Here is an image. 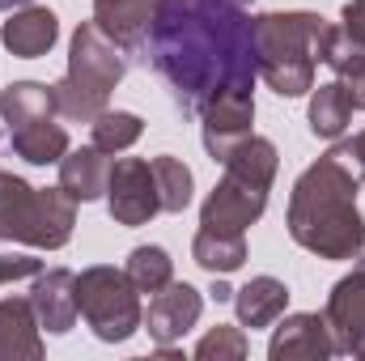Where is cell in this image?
Masks as SVG:
<instances>
[{"instance_id": "obj_2", "label": "cell", "mask_w": 365, "mask_h": 361, "mask_svg": "<svg viewBox=\"0 0 365 361\" xmlns=\"http://www.w3.org/2000/svg\"><path fill=\"white\" fill-rule=\"evenodd\" d=\"M357 187L336 158L306 166L289 195V234L319 260H357L365 251V221L357 208Z\"/></svg>"}, {"instance_id": "obj_25", "label": "cell", "mask_w": 365, "mask_h": 361, "mask_svg": "<svg viewBox=\"0 0 365 361\" xmlns=\"http://www.w3.org/2000/svg\"><path fill=\"white\" fill-rule=\"evenodd\" d=\"M93 132V145L102 149V153H123V149H132L136 141H140V132H145V123H140V115H132V111H102L98 119L90 123Z\"/></svg>"}, {"instance_id": "obj_34", "label": "cell", "mask_w": 365, "mask_h": 361, "mask_svg": "<svg viewBox=\"0 0 365 361\" xmlns=\"http://www.w3.org/2000/svg\"><path fill=\"white\" fill-rule=\"evenodd\" d=\"M238 4H242V0H238Z\"/></svg>"}, {"instance_id": "obj_9", "label": "cell", "mask_w": 365, "mask_h": 361, "mask_svg": "<svg viewBox=\"0 0 365 361\" xmlns=\"http://www.w3.org/2000/svg\"><path fill=\"white\" fill-rule=\"evenodd\" d=\"M200 132H204V149L212 162H225L230 149L238 141L251 136V123H255V98L251 90H230V93H217L212 102H204L200 111Z\"/></svg>"}, {"instance_id": "obj_10", "label": "cell", "mask_w": 365, "mask_h": 361, "mask_svg": "<svg viewBox=\"0 0 365 361\" xmlns=\"http://www.w3.org/2000/svg\"><path fill=\"white\" fill-rule=\"evenodd\" d=\"M327 327L336 336V353H353L365 357V255L357 268L336 280V289L327 293Z\"/></svg>"}, {"instance_id": "obj_14", "label": "cell", "mask_w": 365, "mask_h": 361, "mask_svg": "<svg viewBox=\"0 0 365 361\" xmlns=\"http://www.w3.org/2000/svg\"><path fill=\"white\" fill-rule=\"evenodd\" d=\"M0 39H4V47H9L17 60H38V56H47V51L56 47V39H60V17H56L51 9H43V4H21V9H13V17L0 26Z\"/></svg>"}, {"instance_id": "obj_13", "label": "cell", "mask_w": 365, "mask_h": 361, "mask_svg": "<svg viewBox=\"0 0 365 361\" xmlns=\"http://www.w3.org/2000/svg\"><path fill=\"white\" fill-rule=\"evenodd\" d=\"M73 272L68 268H47L34 276V289H30V306L38 315V327L51 332V336H64L73 323H77V289H73Z\"/></svg>"}, {"instance_id": "obj_3", "label": "cell", "mask_w": 365, "mask_h": 361, "mask_svg": "<svg viewBox=\"0 0 365 361\" xmlns=\"http://www.w3.org/2000/svg\"><path fill=\"white\" fill-rule=\"evenodd\" d=\"M323 34H327V21L306 9L255 17V64L268 90H276L280 98H302L314 90Z\"/></svg>"}, {"instance_id": "obj_23", "label": "cell", "mask_w": 365, "mask_h": 361, "mask_svg": "<svg viewBox=\"0 0 365 361\" xmlns=\"http://www.w3.org/2000/svg\"><path fill=\"white\" fill-rule=\"evenodd\" d=\"M353 123V102L340 90V81H327L310 93V132L319 141H340Z\"/></svg>"}, {"instance_id": "obj_24", "label": "cell", "mask_w": 365, "mask_h": 361, "mask_svg": "<svg viewBox=\"0 0 365 361\" xmlns=\"http://www.w3.org/2000/svg\"><path fill=\"white\" fill-rule=\"evenodd\" d=\"M230 175H238V179H251L259 183V187H272L276 179V166H280V153H276L272 141H264V136H247V141H238L234 149H230V158L221 162Z\"/></svg>"}, {"instance_id": "obj_18", "label": "cell", "mask_w": 365, "mask_h": 361, "mask_svg": "<svg viewBox=\"0 0 365 361\" xmlns=\"http://www.w3.org/2000/svg\"><path fill=\"white\" fill-rule=\"evenodd\" d=\"M289 306V289L284 280L276 276H251L242 289H234V310H238V323L242 327H272L276 319L284 315Z\"/></svg>"}, {"instance_id": "obj_7", "label": "cell", "mask_w": 365, "mask_h": 361, "mask_svg": "<svg viewBox=\"0 0 365 361\" xmlns=\"http://www.w3.org/2000/svg\"><path fill=\"white\" fill-rule=\"evenodd\" d=\"M106 208L119 225H149L162 213V195H158V179L153 166L145 158H119L110 166L106 179Z\"/></svg>"}, {"instance_id": "obj_5", "label": "cell", "mask_w": 365, "mask_h": 361, "mask_svg": "<svg viewBox=\"0 0 365 361\" xmlns=\"http://www.w3.org/2000/svg\"><path fill=\"white\" fill-rule=\"evenodd\" d=\"M77 200L64 187H30L17 175L0 171V238L26 243L38 251H56L73 238Z\"/></svg>"}, {"instance_id": "obj_29", "label": "cell", "mask_w": 365, "mask_h": 361, "mask_svg": "<svg viewBox=\"0 0 365 361\" xmlns=\"http://www.w3.org/2000/svg\"><path fill=\"white\" fill-rule=\"evenodd\" d=\"M327 158H336V162H340V166H344L353 179L361 183V179H365V132H357L353 141H340V145H331V149H327Z\"/></svg>"}, {"instance_id": "obj_1", "label": "cell", "mask_w": 365, "mask_h": 361, "mask_svg": "<svg viewBox=\"0 0 365 361\" xmlns=\"http://www.w3.org/2000/svg\"><path fill=\"white\" fill-rule=\"evenodd\" d=\"M145 47L182 111H204L217 93L251 90L259 77L255 17L238 0H158Z\"/></svg>"}, {"instance_id": "obj_32", "label": "cell", "mask_w": 365, "mask_h": 361, "mask_svg": "<svg viewBox=\"0 0 365 361\" xmlns=\"http://www.w3.org/2000/svg\"><path fill=\"white\" fill-rule=\"evenodd\" d=\"M212 298H217V302H234V289H230V285L217 276V289H212Z\"/></svg>"}, {"instance_id": "obj_20", "label": "cell", "mask_w": 365, "mask_h": 361, "mask_svg": "<svg viewBox=\"0 0 365 361\" xmlns=\"http://www.w3.org/2000/svg\"><path fill=\"white\" fill-rule=\"evenodd\" d=\"M9 145L21 162L30 166H51L68 153V132L56 119H38V123H17L9 128Z\"/></svg>"}, {"instance_id": "obj_8", "label": "cell", "mask_w": 365, "mask_h": 361, "mask_svg": "<svg viewBox=\"0 0 365 361\" xmlns=\"http://www.w3.org/2000/svg\"><path fill=\"white\" fill-rule=\"evenodd\" d=\"M264 208H268V187L225 171V179L208 191V200L200 208V225L221 230V234H247V225H255L264 217Z\"/></svg>"}, {"instance_id": "obj_27", "label": "cell", "mask_w": 365, "mask_h": 361, "mask_svg": "<svg viewBox=\"0 0 365 361\" xmlns=\"http://www.w3.org/2000/svg\"><path fill=\"white\" fill-rule=\"evenodd\" d=\"M128 276H132V285L140 289V293H158L162 285H170L175 280V260L162 251V247H136L132 255H128Z\"/></svg>"}, {"instance_id": "obj_21", "label": "cell", "mask_w": 365, "mask_h": 361, "mask_svg": "<svg viewBox=\"0 0 365 361\" xmlns=\"http://www.w3.org/2000/svg\"><path fill=\"white\" fill-rule=\"evenodd\" d=\"M56 115H60L56 111V93H51V86H43V81H13V86L0 90V119L9 128L38 123V119H56Z\"/></svg>"}, {"instance_id": "obj_4", "label": "cell", "mask_w": 365, "mask_h": 361, "mask_svg": "<svg viewBox=\"0 0 365 361\" xmlns=\"http://www.w3.org/2000/svg\"><path fill=\"white\" fill-rule=\"evenodd\" d=\"M128 73V56L115 39H106L93 21H81L68 47V73L51 86L56 93V111L73 123H93L106 102L110 90L123 81Z\"/></svg>"}, {"instance_id": "obj_6", "label": "cell", "mask_w": 365, "mask_h": 361, "mask_svg": "<svg viewBox=\"0 0 365 361\" xmlns=\"http://www.w3.org/2000/svg\"><path fill=\"white\" fill-rule=\"evenodd\" d=\"M73 289H77V310L93 327L98 340L123 345V340H132L140 332L145 306H140V289L132 285L128 272L93 264V268H86L73 280Z\"/></svg>"}, {"instance_id": "obj_28", "label": "cell", "mask_w": 365, "mask_h": 361, "mask_svg": "<svg viewBox=\"0 0 365 361\" xmlns=\"http://www.w3.org/2000/svg\"><path fill=\"white\" fill-rule=\"evenodd\" d=\"M247 336L242 327H230V323H217L200 345H195V357L200 361H242L247 357Z\"/></svg>"}, {"instance_id": "obj_33", "label": "cell", "mask_w": 365, "mask_h": 361, "mask_svg": "<svg viewBox=\"0 0 365 361\" xmlns=\"http://www.w3.org/2000/svg\"><path fill=\"white\" fill-rule=\"evenodd\" d=\"M21 4H30V0H0V9H21Z\"/></svg>"}, {"instance_id": "obj_31", "label": "cell", "mask_w": 365, "mask_h": 361, "mask_svg": "<svg viewBox=\"0 0 365 361\" xmlns=\"http://www.w3.org/2000/svg\"><path fill=\"white\" fill-rule=\"evenodd\" d=\"M344 30H349L357 43H365V0H349V4H344Z\"/></svg>"}, {"instance_id": "obj_22", "label": "cell", "mask_w": 365, "mask_h": 361, "mask_svg": "<svg viewBox=\"0 0 365 361\" xmlns=\"http://www.w3.org/2000/svg\"><path fill=\"white\" fill-rule=\"evenodd\" d=\"M191 255H195V264L204 272L230 276V272H238L247 264V238H242V234H221V230H204V225H200V234H195V243H191Z\"/></svg>"}, {"instance_id": "obj_15", "label": "cell", "mask_w": 365, "mask_h": 361, "mask_svg": "<svg viewBox=\"0 0 365 361\" xmlns=\"http://www.w3.org/2000/svg\"><path fill=\"white\" fill-rule=\"evenodd\" d=\"M319 64H327L336 73L353 111H365V43H357L344 26H327L323 47H319Z\"/></svg>"}, {"instance_id": "obj_12", "label": "cell", "mask_w": 365, "mask_h": 361, "mask_svg": "<svg viewBox=\"0 0 365 361\" xmlns=\"http://www.w3.org/2000/svg\"><path fill=\"white\" fill-rule=\"evenodd\" d=\"M336 353V336L323 315H284L272 332L268 357L272 361H323Z\"/></svg>"}, {"instance_id": "obj_30", "label": "cell", "mask_w": 365, "mask_h": 361, "mask_svg": "<svg viewBox=\"0 0 365 361\" xmlns=\"http://www.w3.org/2000/svg\"><path fill=\"white\" fill-rule=\"evenodd\" d=\"M43 260L34 255H0V285H13V280H26V276H38Z\"/></svg>"}, {"instance_id": "obj_19", "label": "cell", "mask_w": 365, "mask_h": 361, "mask_svg": "<svg viewBox=\"0 0 365 361\" xmlns=\"http://www.w3.org/2000/svg\"><path fill=\"white\" fill-rule=\"evenodd\" d=\"M106 179H110V162H106V153H102L98 145L68 149V153L60 158V187H64L73 200H81V204L106 195Z\"/></svg>"}, {"instance_id": "obj_17", "label": "cell", "mask_w": 365, "mask_h": 361, "mask_svg": "<svg viewBox=\"0 0 365 361\" xmlns=\"http://www.w3.org/2000/svg\"><path fill=\"white\" fill-rule=\"evenodd\" d=\"M30 298H0V361H38L43 336Z\"/></svg>"}, {"instance_id": "obj_26", "label": "cell", "mask_w": 365, "mask_h": 361, "mask_svg": "<svg viewBox=\"0 0 365 361\" xmlns=\"http://www.w3.org/2000/svg\"><path fill=\"white\" fill-rule=\"evenodd\" d=\"M153 166V179H158V195H162V213H182L191 204V191H195V179L187 171V162L162 153L149 162Z\"/></svg>"}, {"instance_id": "obj_11", "label": "cell", "mask_w": 365, "mask_h": 361, "mask_svg": "<svg viewBox=\"0 0 365 361\" xmlns=\"http://www.w3.org/2000/svg\"><path fill=\"white\" fill-rule=\"evenodd\" d=\"M200 310H204L200 289H191L187 280H170L153 293V302L145 310V327L158 345H175L200 323Z\"/></svg>"}, {"instance_id": "obj_16", "label": "cell", "mask_w": 365, "mask_h": 361, "mask_svg": "<svg viewBox=\"0 0 365 361\" xmlns=\"http://www.w3.org/2000/svg\"><path fill=\"white\" fill-rule=\"evenodd\" d=\"M153 13H158V0H93V26L106 39H115L123 51L145 47Z\"/></svg>"}]
</instances>
